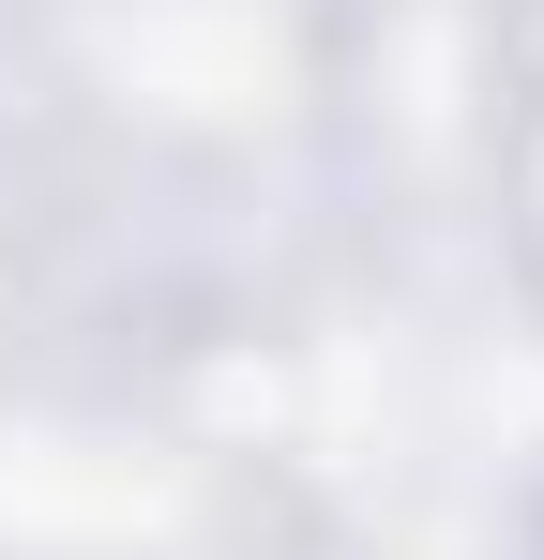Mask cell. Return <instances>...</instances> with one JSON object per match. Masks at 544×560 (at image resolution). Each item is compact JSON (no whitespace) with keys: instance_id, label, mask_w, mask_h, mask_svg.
Returning a JSON list of instances; mask_svg holds the SVG:
<instances>
[{"instance_id":"cell-1","label":"cell","mask_w":544,"mask_h":560,"mask_svg":"<svg viewBox=\"0 0 544 560\" xmlns=\"http://www.w3.org/2000/svg\"><path fill=\"white\" fill-rule=\"evenodd\" d=\"M515 258H530V303H544V77H530V121H515Z\"/></svg>"}]
</instances>
